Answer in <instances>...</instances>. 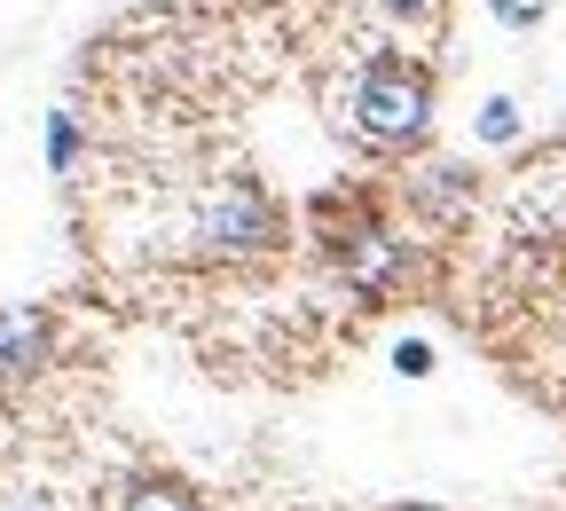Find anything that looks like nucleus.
<instances>
[{
    "label": "nucleus",
    "mask_w": 566,
    "mask_h": 511,
    "mask_svg": "<svg viewBox=\"0 0 566 511\" xmlns=\"http://www.w3.org/2000/svg\"><path fill=\"white\" fill-rule=\"evenodd\" d=\"M354 134L378 142V150H409V142L433 134V80L409 55H378L363 80H354Z\"/></svg>",
    "instance_id": "1"
},
{
    "label": "nucleus",
    "mask_w": 566,
    "mask_h": 511,
    "mask_svg": "<svg viewBox=\"0 0 566 511\" xmlns=\"http://www.w3.org/2000/svg\"><path fill=\"white\" fill-rule=\"evenodd\" d=\"M197 237H205V252H221V260H260V252L283 244V212H275L268 189L237 181V189H221L197 212Z\"/></svg>",
    "instance_id": "2"
},
{
    "label": "nucleus",
    "mask_w": 566,
    "mask_h": 511,
    "mask_svg": "<svg viewBox=\"0 0 566 511\" xmlns=\"http://www.w3.org/2000/svg\"><path fill=\"white\" fill-rule=\"evenodd\" d=\"M40 362H48V315L0 307V386H24Z\"/></svg>",
    "instance_id": "3"
},
{
    "label": "nucleus",
    "mask_w": 566,
    "mask_h": 511,
    "mask_svg": "<svg viewBox=\"0 0 566 511\" xmlns=\"http://www.w3.org/2000/svg\"><path fill=\"white\" fill-rule=\"evenodd\" d=\"M126 511H205L181 480H134L126 488Z\"/></svg>",
    "instance_id": "4"
},
{
    "label": "nucleus",
    "mask_w": 566,
    "mask_h": 511,
    "mask_svg": "<svg viewBox=\"0 0 566 511\" xmlns=\"http://www.w3.org/2000/svg\"><path fill=\"white\" fill-rule=\"evenodd\" d=\"M417 205L457 212V205H464V166H433V181H417Z\"/></svg>",
    "instance_id": "5"
},
{
    "label": "nucleus",
    "mask_w": 566,
    "mask_h": 511,
    "mask_svg": "<svg viewBox=\"0 0 566 511\" xmlns=\"http://www.w3.org/2000/svg\"><path fill=\"white\" fill-rule=\"evenodd\" d=\"M512 134H520V111L512 103H488L480 111V142H512Z\"/></svg>",
    "instance_id": "6"
},
{
    "label": "nucleus",
    "mask_w": 566,
    "mask_h": 511,
    "mask_svg": "<svg viewBox=\"0 0 566 511\" xmlns=\"http://www.w3.org/2000/svg\"><path fill=\"white\" fill-rule=\"evenodd\" d=\"M378 9H386V17H401V24H417V17H433L441 0H378Z\"/></svg>",
    "instance_id": "7"
},
{
    "label": "nucleus",
    "mask_w": 566,
    "mask_h": 511,
    "mask_svg": "<svg viewBox=\"0 0 566 511\" xmlns=\"http://www.w3.org/2000/svg\"><path fill=\"white\" fill-rule=\"evenodd\" d=\"M394 371H401V378H424V371H433V354H424V346H401Z\"/></svg>",
    "instance_id": "8"
},
{
    "label": "nucleus",
    "mask_w": 566,
    "mask_h": 511,
    "mask_svg": "<svg viewBox=\"0 0 566 511\" xmlns=\"http://www.w3.org/2000/svg\"><path fill=\"white\" fill-rule=\"evenodd\" d=\"M409 511H433V503H409Z\"/></svg>",
    "instance_id": "9"
}]
</instances>
